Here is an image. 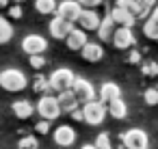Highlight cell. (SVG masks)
Returning <instances> with one entry per match:
<instances>
[{
    "label": "cell",
    "mask_w": 158,
    "mask_h": 149,
    "mask_svg": "<svg viewBox=\"0 0 158 149\" xmlns=\"http://www.w3.org/2000/svg\"><path fill=\"white\" fill-rule=\"evenodd\" d=\"M26 84H28V80H26L24 71H20V69L0 71V87L5 91H22V89H26Z\"/></svg>",
    "instance_id": "obj_1"
},
{
    "label": "cell",
    "mask_w": 158,
    "mask_h": 149,
    "mask_svg": "<svg viewBox=\"0 0 158 149\" xmlns=\"http://www.w3.org/2000/svg\"><path fill=\"white\" fill-rule=\"evenodd\" d=\"M82 112H85V121L89 125H100L106 117V106L102 99H91L82 104Z\"/></svg>",
    "instance_id": "obj_2"
},
{
    "label": "cell",
    "mask_w": 158,
    "mask_h": 149,
    "mask_svg": "<svg viewBox=\"0 0 158 149\" xmlns=\"http://www.w3.org/2000/svg\"><path fill=\"white\" fill-rule=\"evenodd\" d=\"M74 80H76V76H74V71L72 69H65V67H61V69H56L52 76H50V87H52V91H67V89H72V84H74Z\"/></svg>",
    "instance_id": "obj_3"
},
{
    "label": "cell",
    "mask_w": 158,
    "mask_h": 149,
    "mask_svg": "<svg viewBox=\"0 0 158 149\" xmlns=\"http://www.w3.org/2000/svg\"><path fill=\"white\" fill-rule=\"evenodd\" d=\"M37 112L44 117V119H48V121H52V119H56L63 110H61V106H59V97H52L50 93L48 95H44L41 99H39V104H37Z\"/></svg>",
    "instance_id": "obj_4"
},
{
    "label": "cell",
    "mask_w": 158,
    "mask_h": 149,
    "mask_svg": "<svg viewBox=\"0 0 158 149\" xmlns=\"http://www.w3.org/2000/svg\"><path fill=\"white\" fill-rule=\"evenodd\" d=\"M80 13H82V5L78 0H63V2H59V7H56V15H61L63 20H67L72 24L78 22Z\"/></svg>",
    "instance_id": "obj_5"
},
{
    "label": "cell",
    "mask_w": 158,
    "mask_h": 149,
    "mask_svg": "<svg viewBox=\"0 0 158 149\" xmlns=\"http://www.w3.org/2000/svg\"><path fill=\"white\" fill-rule=\"evenodd\" d=\"M72 91L76 93V97L80 99V104L95 99V89H93V84H91L89 80H85V78H76L74 84H72Z\"/></svg>",
    "instance_id": "obj_6"
},
{
    "label": "cell",
    "mask_w": 158,
    "mask_h": 149,
    "mask_svg": "<svg viewBox=\"0 0 158 149\" xmlns=\"http://www.w3.org/2000/svg\"><path fill=\"white\" fill-rule=\"evenodd\" d=\"M126 149H145L147 147V134L143 130H128L123 136H121Z\"/></svg>",
    "instance_id": "obj_7"
},
{
    "label": "cell",
    "mask_w": 158,
    "mask_h": 149,
    "mask_svg": "<svg viewBox=\"0 0 158 149\" xmlns=\"http://www.w3.org/2000/svg\"><path fill=\"white\" fill-rule=\"evenodd\" d=\"M46 48H48V41L41 35H26L22 41V50L26 54H41L46 52Z\"/></svg>",
    "instance_id": "obj_8"
},
{
    "label": "cell",
    "mask_w": 158,
    "mask_h": 149,
    "mask_svg": "<svg viewBox=\"0 0 158 149\" xmlns=\"http://www.w3.org/2000/svg\"><path fill=\"white\" fill-rule=\"evenodd\" d=\"M110 41H113V46H115L117 50H126V48H130V46L134 43V35H132V30H130L128 26H117Z\"/></svg>",
    "instance_id": "obj_9"
},
{
    "label": "cell",
    "mask_w": 158,
    "mask_h": 149,
    "mask_svg": "<svg viewBox=\"0 0 158 149\" xmlns=\"http://www.w3.org/2000/svg\"><path fill=\"white\" fill-rule=\"evenodd\" d=\"M52 138H54V143H56L59 147H69V145H74V140H76V132H74V127H69V125H59V127L54 130Z\"/></svg>",
    "instance_id": "obj_10"
},
{
    "label": "cell",
    "mask_w": 158,
    "mask_h": 149,
    "mask_svg": "<svg viewBox=\"0 0 158 149\" xmlns=\"http://www.w3.org/2000/svg\"><path fill=\"white\" fill-rule=\"evenodd\" d=\"M74 26H72V22H67V20H63L61 15H56L54 20H50V35L54 37V39H65L67 35H69V30H72Z\"/></svg>",
    "instance_id": "obj_11"
},
{
    "label": "cell",
    "mask_w": 158,
    "mask_h": 149,
    "mask_svg": "<svg viewBox=\"0 0 158 149\" xmlns=\"http://www.w3.org/2000/svg\"><path fill=\"white\" fill-rule=\"evenodd\" d=\"M59 106H61V110L63 112H74L78 106H82L80 104V99L76 97V93L72 91V89H67V91H61L59 93Z\"/></svg>",
    "instance_id": "obj_12"
},
{
    "label": "cell",
    "mask_w": 158,
    "mask_h": 149,
    "mask_svg": "<svg viewBox=\"0 0 158 149\" xmlns=\"http://www.w3.org/2000/svg\"><path fill=\"white\" fill-rule=\"evenodd\" d=\"M115 5H117V7H123V9H128L136 20H141V18H145V15L149 13V7H145L141 0H117Z\"/></svg>",
    "instance_id": "obj_13"
},
{
    "label": "cell",
    "mask_w": 158,
    "mask_h": 149,
    "mask_svg": "<svg viewBox=\"0 0 158 149\" xmlns=\"http://www.w3.org/2000/svg\"><path fill=\"white\" fill-rule=\"evenodd\" d=\"M110 18L115 20V24L117 26H128V28H132V24L136 22V18L128 11V9H123V7H113V11H110Z\"/></svg>",
    "instance_id": "obj_14"
},
{
    "label": "cell",
    "mask_w": 158,
    "mask_h": 149,
    "mask_svg": "<svg viewBox=\"0 0 158 149\" xmlns=\"http://www.w3.org/2000/svg\"><path fill=\"white\" fill-rule=\"evenodd\" d=\"M100 22H102V18H100L93 9H82V13H80V18H78V24H80L85 30H98Z\"/></svg>",
    "instance_id": "obj_15"
},
{
    "label": "cell",
    "mask_w": 158,
    "mask_h": 149,
    "mask_svg": "<svg viewBox=\"0 0 158 149\" xmlns=\"http://www.w3.org/2000/svg\"><path fill=\"white\" fill-rule=\"evenodd\" d=\"M65 39H67V48L69 50H82L85 43H87V30L85 28H72Z\"/></svg>",
    "instance_id": "obj_16"
},
{
    "label": "cell",
    "mask_w": 158,
    "mask_h": 149,
    "mask_svg": "<svg viewBox=\"0 0 158 149\" xmlns=\"http://www.w3.org/2000/svg\"><path fill=\"white\" fill-rule=\"evenodd\" d=\"M80 56L85 58V61H89V63H98V61H102V56H104V48L100 46V43H85V48L80 50Z\"/></svg>",
    "instance_id": "obj_17"
},
{
    "label": "cell",
    "mask_w": 158,
    "mask_h": 149,
    "mask_svg": "<svg viewBox=\"0 0 158 149\" xmlns=\"http://www.w3.org/2000/svg\"><path fill=\"white\" fill-rule=\"evenodd\" d=\"M115 28H117V24H115V20H113L110 13H108V18H104V20L100 22V26H98V37H100L102 41H110L113 35H115Z\"/></svg>",
    "instance_id": "obj_18"
},
{
    "label": "cell",
    "mask_w": 158,
    "mask_h": 149,
    "mask_svg": "<svg viewBox=\"0 0 158 149\" xmlns=\"http://www.w3.org/2000/svg\"><path fill=\"white\" fill-rule=\"evenodd\" d=\"M98 95H100V99H102L104 104H110L113 99L121 97V89H119V87H117L115 82H104Z\"/></svg>",
    "instance_id": "obj_19"
},
{
    "label": "cell",
    "mask_w": 158,
    "mask_h": 149,
    "mask_svg": "<svg viewBox=\"0 0 158 149\" xmlns=\"http://www.w3.org/2000/svg\"><path fill=\"white\" fill-rule=\"evenodd\" d=\"M13 106V112H15V117H20V119H28L31 115H33V104L31 102H26V99H20V102H13L11 104Z\"/></svg>",
    "instance_id": "obj_20"
},
{
    "label": "cell",
    "mask_w": 158,
    "mask_h": 149,
    "mask_svg": "<svg viewBox=\"0 0 158 149\" xmlns=\"http://www.w3.org/2000/svg\"><path fill=\"white\" fill-rule=\"evenodd\" d=\"M56 0H35V9L41 13V15H52L56 13Z\"/></svg>",
    "instance_id": "obj_21"
},
{
    "label": "cell",
    "mask_w": 158,
    "mask_h": 149,
    "mask_svg": "<svg viewBox=\"0 0 158 149\" xmlns=\"http://www.w3.org/2000/svg\"><path fill=\"white\" fill-rule=\"evenodd\" d=\"M108 112H110L115 119H123V117H126V112H128V108H126L123 99H121V97H117V99H113V102L108 104Z\"/></svg>",
    "instance_id": "obj_22"
},
{
    "label": "cell",
    "mask_w": 158,
    "mask_h": 149,
    "mask_svg": "<svg viewBox=\"0 0 158 149\" xmlns=\"http://www.w3.org/2000/svg\"><path fill=\"white\" fill-rule=\"evenodd\" d=\"M11 37H13V26L9 24V20L0 18V46L11 41Z\"/></svg>",
    "instance_id": "obj_23"
},
{
    "label": "cell",
    "mask_w": 158,
    "mask_h": 149,
    "mask_svg": "<svg viewBox=\"0 0 158 149\" xmlns=\"http://www.w3.org/2000/svg\"><path fill=\"white\" fill-rule=\"evenodd\" d=\"M143 33H145V37L158 41V22L154 18H147V22L143 24Z\"/></svg>",
    "instance_id": "obj_24"
},
{
    "label": "cell",
    "mask_w": 158,
    "mask_h": 149,
    "mask_svg": "<svg viewBox=\"0 0 158 149\" xmlns=\"http://www.w3.org/2000/svg\"><path fill=\"white\" fill-rule=\"evenodd\" d=\"M143 99H145L147 106H156V104H158V91H156V89H147L145 95H143Z\"/></svg>",
    "instance_id": "obj_25"
},
{
    "label": "cell",
    "mask_w": 158,
    "mask_h": 149,
    "mask_svg": "<svg viewBox=\"0 0 158 149\" xmlns=\"http://www.w3.org/2000/svg\"><path fill=\"white\" fill-rule=\"evenodd\" d=\"M98 149H113L110 147V140H108V134H98V138H95V143H93Z\"/></svg>",
    "instance_id": "obj_26"
},
{
    "label": "cell",
    "mask_w": 158,
    "mask_h": 149,
    "mask_svg": "<svg viewBox=\"0 0 158 149\" xmlns=\"http://www.w3.org/2000/svg\"><path fill=\"white\" fill-rule=\"evenodd\" d=\"M37 147H39L37 140H35L33 136H26V138L20 140V147H18V149H37Z\"/></svg>",
    "instance_id": "obj_27"
},
{
    "label": "cell",
    "mask_w": 158,
    "mask_h": 149,
    "mask_svg": "<svg viewBox=\"0 0 158 149\" xmlns=\"http://www.w3.org/2000/svg\"><path fill=\"white\" fill-rule=\"evenodd\" d=\"M31 65H33L35 69H41V67L46 65V58H44L41 54H31Z\"/></svg>",
    "instance_id": "obj_28"
},
{
    "label": "cell",
    "mask_w": 158,
    "mask_h": 149,
    "mask_svg": "<svg viewBox=\"0 0 158 149\" xmlns=\"http://www.w3.org/2000/svg\"><path fill=\"white\" fill-rule=\"evenodd\" d=\"M143 74H145V76H156V74H158V63H152V61L145 63V65H143Z\"/></svg>",
    "instance_id": "obj_29"
},
{
    "label": "cell",
    "mask_w": 158,
    "mask_h": 149,
    "mask_svg": "<svg viewBox=\"0 0 158 149\" xmlns=\"http://www.w3.org/2000/svg\"><path fill=\"white\" fill-rule=\"evenodd\" d=\"M78 2L82 5V9H95V7H100L104 0H78Z\"/></svg>",
    "instance_id": "obj_30"
},
{
    "label": "cell",
    "mask_w": 158,
    "mask_h": 149,
    "mask_svg": "<svg viewBox=\"0 0 158 149\" xmlns=\"http://www.w3.org/2000/svg\"><path fill=\"white\" fill-rule=\"evenodd\" d=\"M37 132H39V134H48V132H50V121H48V119H41V121L37 123Z\"/></svg>",
    "instance_id": "obj_31"
},
{
    "label": "cell",
    "mask_w": 158,
    "mask_h": 149,
    "mask_svg": "<svg viewBox=\"0 0 158 149\" xmlns=\"http://www.w3.org/2000/svg\"><path fill=\"white\" fill-rule=\"evenodd\" d=\"M9 13H11V18H22V9L15 5V7H11L9 9Z\"/></svg>",
    "instance_id": "obj_32"
},
{
    "label": "cell",
    "mask_w": 158,
    "mask_h": 149,
    "mask_svg": "<svg viewBox=\"0 0 158 149\" xmlns=\"http://www.w3.org/2000/svg\"><path fill=\"white\" fill-rule=\"evenodd\" d=\"M128 61H130V63H139V61H141V54H139V52L134 50V52H130V56H128Z\"/></svg>",
    "instance_id": "obj_33"
},
{
    "label": "cell",
    "mask_w": 158,
    "mask_h": 149,
    "mask_svg": "<svg viewBox=\"0 0 158 149\" xmlns=\"http://www.w3.org/2000/svg\"><path fill=\"white\" fill-rule=\"evenodd\" d=\"M141 2H143L145 7H149V9H154V2H156V0H141Z\"/></svg>",
    "instance_id": "obj_34"
},
{
    "label": "cell",
    "mask_w": 158,
    "mask_h": 149,
    "mask_svg": "<svg viewBox=\"0 0 158 149\" xmlns=\"http://www.w3.org/2000/svg\"><path fill=\"white\" fill-rule=\"evenodd\" d=\"M149 18H154V20H156V22H158V5H156V7H154V9H152V15H149Z\"/></svg>",
    "instance_id": "obj_35"
},
{
    "label": "cell",
    "mask_w": 158,
    "mask_h": 149,
    "mask_svg": "<svg viewBox=\"0 0 158 149\" xmlns=\"http://www.w3.org/2000/svg\"><path fill=\"white\" fill-rule=\"evenodd\" d=\"M9 2H11V0H0V7L5 9V7H9Z\"/></svg>",
    "instance_id": "obj_36"
},
{
    "label": "cell",
    "mask_w": 158,
    "mask_h": 149,
    "mask_svg": "<svg viewBox=\"0 0 158 149\" xmlns=\"http://www.w3.org/2000/svg\"><path fill=\"white\" fill-rule=\"evenodd\" d=\"M80 149H98V147H95V145H82Z\"/></svg>",
    "instance_id": "obj_37"
},
{
    "label": "cell",
    "mask_w": 158,
    "mask_h": 149,
    "mask_svg": "<svg viewBox=\"0 0 158 149\" xmlns=\"http://www.w3.org/2000/svg\"><path fill=\"white\" fill-rule=\"evenodd\" d=\"M13 2H22V0H13Z\"/></svg>",
    "instance_id": "obj_38"
},
{
    "label": "cell",
    "mask_w": 158,
    "mask_h": 149,
    "mask_svg": "<svg viewBox=\"0 0 158 149\" xmlns=\"http://www.w3.org/2000/svg\"><path fill=\"white\" fill-rule=\"evenodd\" d=\"M145 149H147V147H145Z\"/></svg>",
    "instance_id": "obj_39"
}]
</instances>
